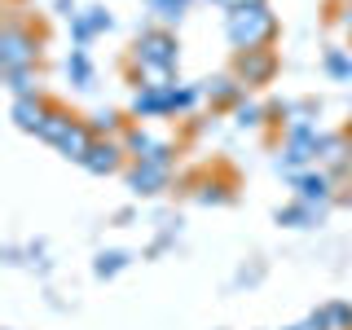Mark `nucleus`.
<instances>
[{
    "label": "nucleus",
    "mask_w": 352,
    "mask_h": 330,
    "mask_svg": "<svg viewBox=\"0 0 352 330\" xmlns=\"http://www.w3.org/2000/svg\"><path fill=\"white\" fill-rule=\"evenodd\" d=\"M282 36V22L269 5H247V9H225V40L234 53L251 49H273Z\"/></svg>",
    "instance_id": "obj_1"
},
{
    "label": "nucleus",
    "mask_w": 352,
    "mask_h": 330,
    "mask_svg": "<svg viewBox=\"0 0 352 330\" xmlns=\"http://www.w3.org/2000/svg\"><path fill=\"white\" fill-rule=\"evenodd\" d=\"M317 146H322V128L313 119H295L282 128V146H278V172L300 176L308 168H317Z\"/></svg>",
    "instance_id": "obj_2"
},
{
    "label": "nucleus",
    "mask_w": 352,
    "mask_h": 330,
    "mask_svg": "<svg viewBox=\"0 0 352 330\" xmlns=\"http://www.w3.org/2000/svg\"><path fill=\"white\" fill-rule=\"evenodd\" d=\"M44 36L18 14H9L5 31H0V71H18V66H40Z\"/></svg>",
    "instance_id": "obj_3"
},
{
    "label": "nucleus",
    "mask_w": 352,
    "mask_h": 330,
    "mask_svg": "<svg viewBox=\"0 0 352 330\" xmlns=\"http://www.w3.org/2000/svg\"><path fill=\"white\" fill-rule=\"evenodd\" d=\"M128 62H150V66H172L181 71V40L168 27H141L132 40V58Z\"/></svg>",
    "instance_id": "obj_4"
},
{
    "label": "nucleus",
    "mask_w": 352,
    "mask_h": 330,
    "mask_svg": "<svg viewBox=\"0 0 352 330\" xmlns=\"http://www.w3.org/2000/svg\"><path fill=\"white\" fill-rule=\"evenodd\" d=\"M119 141H124V150H128L132 163H163V168H176V141L154 137V132L141 128L137 119H132V128H128Z\"/></svg>",
    "instance_id": "obj_5"
},
{
    "label": "nucleus",
    "mask_w": 352,
    "mask_h": 330,
    "mask_svg": "<svg viewBox=\"0 0 352 330\" xmlns=\"http://www.w3.org/2000/svg\"><path fill=\"white\" fill-rule=\"evenodd\" d=\"M317 168L330 172L335 181H352V128L322 132V146H317Z\"/></svg>",
    "instance_id": "obj_6"
},
{
    "label": "nucleus",
    "mask_w": 352,
    "mask_h": 330,
    "mask_svg": "<svg viewBox=\"0 0 352 330\" xmlns=\"http://www.w3.org/2000/svg\"><path fill=\"white\" fill-rule=\"evenodd\" d=\"M229 71H234L238 80L247 84V93H251V88H264V84L278 80L282 62H278L273 49H251V53H234V66H229Z\"/></svg>",
    "instance_id": "obj_7"
},
{
    "label": "nucleus",
    "mask_w": 352,
    "mask_h": 330,
    "mask_svg": "<svg viewBox=\"0 0 352 330\" xmlns=\"http://www.w3.org/2000/svg\"><path fill=\"white\" fill-rule=\"evenodd\" d=\"M128 163H132V159H128V150H124V141H119V137H97L93 150L84 154L80 168H84L88 176H124Z\"/></svg>",
    "instance_id": "obj_8"
},
{
    "label": "nucleus",
    "mask_w": 352,
    "mask_h": 330,
    "mask_svg": "<svg viewBox=\"0 0 352 330\" xmlns=\"http://www.w3.org/2000/svg\"><path fill=\"white\" fill-rule=\"evenodd\" d=\"M172 181H176V168H163V163H128V172H124V185H128L137 198H159V194H168Z\"/></svg>",
    "instance_id": "obj_9"
},
{
    "label": "nucleus",
    "mask_w": 352,
    "mask_h": 330,
    "mask_svg": "<svg viewBox=\"0 0 352 330\" xmlns=\"http://www.w3.org/2000/svg\"><path fill=\"white\" fill-rule=\"evenodd\" d=\"M335 176L330 172H322V168H308V172H300V176H291V190H295V198L300 203H308V207H330L335 203Z\"/></svg>",
    "instance_id": "obj_10"
},
{
    "label": "nucleus",
    "mask_w": 352,
    "mask_h": 330,
    "mask_svg": "<svg viewBox=\"0 0 352 330\" xmlns=\"http://www.w3.org/2000/svg\"><path fill=\"white\" fill-rule=\"evenodd\" d=\"M115 27V14H110L106 5H88L80 9V14L71 18V40H75V49H88L97 36H106V31Z\"/></svg>",
    "instance_id": "obj_11"
},
{
    "label": "nucleus",
    "mask_w": 352,
    "mask_h": 330,
    "mask_svg": "<svg viewBox=\"0 0 352 330\" xmlns=\"http://www.w3.org/2000/svg\"><path fill=\"white\" fill-rule=\"evenodd\" d=\"M49 110H53V97H14V106H9V119H14V128L18 132H31V137H40V128H44V119H49Z\"/></svg>",
    "instance_id": "obj_12"
},
{
    "label": "nucleus",
    "mask_w": 352,
    "mask_h": 330,
    "mask_svg": "<svg viewBox=\"0 0 352 330\" xmlns=\"http://www.w3.org/2000/svg\"><path fill=\"white\" fill-rule=\"evenodd\" d=\"M203 93H207V106H212V110H234L238 102H247V84H242L234 71L203 80Z\"/></svg>",
    "instance_id": "obj_13"
},
{
    "label": "nucleus",
    "mask_w": 352,
    "mask_h": 330,
    "mask_svg": "<svg viewBox=\"0 0 352 330\" xmlns=\"http://www.w3.org/2000/svg\"><path fill=\"white\" fill-rule=\"evenodd\" d=\"M93 141H97V137H93V128H88V119L75 115V119H71V128H66L62 137H58V146H53V150H58L62 159H71V163H84V154L93 150Z\"/></svg>",
    "instance_id": "obj_14"
},
{
    "label": "nucleus",
    "mask_w": 352,
    "mask_h": 330,
    "mask_svg": "<svg viewBox=\"0 0 352 330\" xmlns=\"http://www.w3.org/2000/svg\"><path fill=\"white\" fill-rule=\"evenodd\" d=\"M234 176L229 172H212V176H203V181H194V203H203V207H225V203H234Z\"/></svg>",
    "instance_id": "obj_15"
},
{
    "label": "nucleus",
    "mask_w": 352,
    "mask_h": 330,
    "mask_svg": "<svg viewBox=\"0 0 352 330\" xmlns=\"http://www.w3.org/2000/svg\"><path fill=\"white\" fill-rule=\"evenodd\" d=\"M128 115L137 119H168V88H132V102H128Z\"/></svg>",
    "instance_id": "obj_16"
},
{
    "label": "nucleus",
    "mask_w": 352,
    "mask_h": 330,
    "mask_svg": "<svg viewBox=\"0 0 352 330\" xmlns=\"http://www.w3.org/2000/svg\"><path fill=\"white\" fill-rule=\"evenodd\" d=\"M326 212H330V207H308V203H300V198H295V203L278 207V212H273V220H278V225H286V229H317V225L326 220Z\"/></svg>",
    "instance_id": "obj_17"
},
{
    "label": "nucleus",
    "mask_w": 352,
    "mask_h": 330,
    "mask_svg": "<svg viewBox=\"0 0 352 330\" xmlns=\"http://www.w3.org/2000/svg\"><path fill=\"white\" fill-rule=\"evenodd\" d=\"M88 128H93V137H124L132 128V115L128 110H115V106H102L88 115Z\"/></svg>",
    "instance_id": "obj_18"
},
{
    "label": "nucleus",
    "mask_w": 352,
    "mask_h": 330,
    "mask_svg": "<svg viewBox=\"0 0 352 330\" xmlns=\"http://www.w3.org/2000/svg\"><path fill=\"white\" fill-rule=\"evenodd\" d=\"M132 264V256L124 247H110V251H97V260H93V278L97 282H110V278H119V273H124Z\"/></svg>",
    "instance_id": "obj_19"
},
{
    "label": "nucleus",
    "mask_w": 352,
    "mask_h": 330,
    "mask_svg": "<svg viewBox=\"0 0 352 330\" xmlns=\"http://www.w3.org/2000/svg\"><path fill=\"white\" fill-rule=\"evenodd\" d=\"M66 80H71L75 88H93L97 84V71H93L88 49H71V53H66Z\"/></svg>",
    "instance_id": "obj_20"
},
{
    "label": "nucleus",
    "mask_w": 352,
    "mask_h": 330,
    "mask_svg": "<svg viewBox=\"0 0 352 330\" xmlns=\"http://www.w3.org/2000/svg\"><path fill=\"white\" fill-rule=\"evenodd\" d=\"M5 88H9V97H36L40 93V66H18V71H5Z\"/></svg>",
    "instance_id": "obj_21"
},
{
    "label": "nucleus",
    "mask_w": 352,
    "mask_h": 330,
    "mask_svg": "<svg viewBox=\"0 0 352 330\" xmlns=\"http://www.w3.org/2000/svg\"><path fill=\"white\" fill-rule=\"evenodd\" d=\"M198 102H207L203 84H172L168 88V110H172V115H190Z\"/></svg>",
    "instance_id": "obj_22"
},
{
    "label": "nucleus",
    "mask_w": 352,
    "mask_h": 330,
    "mask_svg": "<svg viewBox=\"0 0 352 330\" xmlns=\"http://www.w3.org/2000/svg\"><path fill=\"white\" fill-rule=\"evenodd\" d=\"M150 5V14H154V27H176V22H181L185 14H190V5L194 0H146Z\"/></svg>",
    "instance_id": "obj_23"
},
{
    "label": "nucleus",
    "mask_w": 352,
    "mask_h": 330,
    "mask_svg": "<svg viewBox=\"0 0 352 330\" xmlns=\"http://www.w3.org/2000/svg\"><path fill=\"white\" fill-rule=\"evenodd\" d=\"M322 71L335 84H352V49H326L322 53Z\"/></svg>",
    "instance_id": "obj_24"
},
{
    "label": "nucleus",
    "mask_w": 352,
    "mask_h": 330,
    "mask_svg": "<svg viewBox=\"0 0 352 330\" xmlns=\"http://www.w3.org/2000/svg\"><path fill=\"white\" fill-rule=\"evenodd\" d=\"M229 115H234V128H242V132H256V128H269V119H264V106L260 102H238L234 110H229Z\"/></svg>",
    "instance_id": "obj_25"
},
{
    "label": "nucleus",
    "mask_w": 352,
    "mask_h": 330,
    "mask_svg": "<svg viewBox=\"0 0 352 330\" xmlns=\"http://www.w3.org/2000/svg\"><path fill=\"white\" fill-rule=\"evenodd\" d=\"M71 110H66L62 102H53V110H49V119H44V128H40V141H44V146H58V137H62V132L66 128H71Z\"/></svg>",
    "instance_id": "obj_26"
},
{
    "label": "nucleus",
    "mask_w": 352,
    "mask_h": 330,
    "mask_svg": "<svg viewBox=\"0 0 352 330\" xmlns=\"http://www.w3.org/2000/svg\"><path fill=\"white\" fill-rule=\"evenodd\" d=\"M322 313H326L330 330H352V304L348 300H330V304H322Z\"/></svg>",
    "instance_id": "obj_27"
},
{
    "label": "nucleus",
    "mask_w": 352,
    "mask_h": 330,
    "mask_svg": "<svg viewBox=\"0 0 352 330\" xmlns=\"http://www.w3.org/2000/svg\"><path fill=\"white\" fill-rule=\"evenodd\" d=\"M335 27L352 40V5H339V0H335Z\"/></svg>",
    "instance_id": "obj_28"
},
{
    "label": "nucleus",
    "mask_w": 352,
    "mask_h": 330,
    "mask_svg": "<svg viewBox=\"0 0 352 330\" xmlns=\"http://www.w3.org/2000/svg\"><path fill=\"white\" fill-rule=\"evenodd\" d=\"M295 330H330V326H326V313H322V308H317V313H308Z\"/></svg>",
    "instance_id": "obj_29"
},
{
    "label": "nucleus",
    "mask_w": 352,
    "mask_h": 330,
    "mask_svg": "<svg viewBox=\"0 0 352 330\" xmlns=\"http://www.w3.org/2000/svg\"><path fill=\"white\" fill-rule=\"evenodd\" d=\"M53 9H58V14H62L66 22H71L75 14H80V9H75V0H53Z\"/></svg>",
    "instance_id": "obj_30"
},
{
    "label": "nucleus",
    "mask_w": 352,
    "mask_h": 330,
    "mask_svg": "<svg viewBox=\"0 0 352 330\" xmlns=\"http://www.w3.org/2000/svg\"><path fill=\"white\" fill-rule=\"evenodd\" d=\"M132 216H137V212H132V207H119V212L110 216V220H115V225H132Z\"/></svg>",
    "instance_id": "obj_31"
},
{
    "label": "nucleus",
    "mask_w": 352,
    "mask_h": 330,
    "mask_svg": "<svg viewBox=\"0 0 352 330\" xmlns=\"http://www.w3.org/2000/svg\"><path fill=\"white\" fill-rule=\"evenodd\" d=\"M247 5H269V0H225V9H247Z\"/></svg>",
    "instance_id": "obj_32"
},
{
    "label": "nucleus",
    "mask_w": 352,
    "mask_h": 330,
    "mask_svg": "<svg viewBox=\"0 0 352 330\" xmlns=\"http://www.w3.org/2000/svg\"><path fill=\"white\" fill-rule=\"evenodd\" d=\"M212 5H225V0H212Z\"/></svg>",
    "instance_id": "obj_33"
},
{
    "label": "nucleus",
    "mask_w": 352,
    "mask_h": 330,
    "mask_svg": "<svg viewBox=\"0 0 352 330\" xmlns=\"http://www.w3.org/2000/svg\"><path fill=\"white\" fill-rule=\"evenodd\" d=\"M339 5H352V0H339Z\"/></svg>",
    "instance_id": "obj_34"
},
{
    "label": "nucleus",
    "mask_w": 352,
    "mask_h": 330,
    "mask_svg": "<svg viewBox=\"0 0 352 330\" xmlns=\"http://www.w3.org/2000/svg\"><path fill=\"white\" fill-rule=\"evenodd\" d=\"M286 330H295V326H286Z\"/></svg>",
    "instance_id": "obj_35"
}]
</instances>
